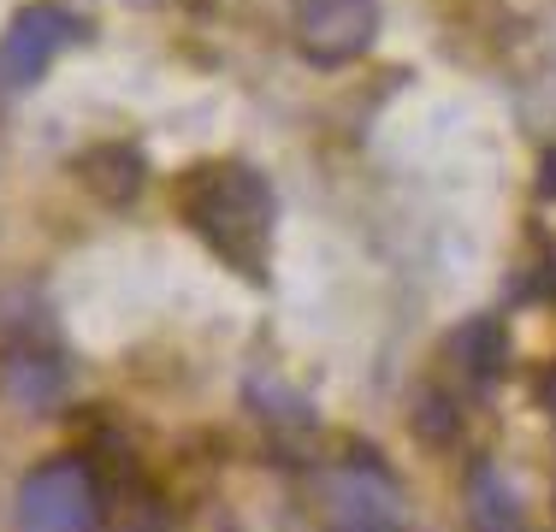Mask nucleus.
I'll return each instance as SVG.
<instances>
[{
    "instance_id": "10",
    "label": "nucleus",
    "mask_w": 556,
    "mask_h": 532,
    "mask_svg": "<svg viewBox=\"0 0 556 532\" xmlns=\"http://www.w3.org/2000/svg\"><path fill=\"white\" fill-rule=\"evenodd\" d=\"M539 190H545V195H556V149L545 154V166H539Z\"/></svg>"
},
{
    "instance_id": "6",
    "label": "nucleus",
    "mask_w": 556,
    "mask_h": 532,
    "mask_svg": "<svg viewBox=\"0 0 556 532\" xmlns=\"http://www.w3.org/2000/svg\"><path fill=\"white\" fill-rule=\"evenodd\" d=\"M462 509H468V527L473 532H527L521 521V497L509 491L497 461H473L468 468V485H462Z\"/></svg>"
},
{
    "instance_id": "8",
    "label": "nucleus",
    "mask_w": 556,
    "mask_h": 532,
    "mask_svg": "<svg viewBox=\"0 0 556 532\" xmlns=\"http://www.w3.org/2000/svg\"><path fill=\"white\" fill-rule=\"evenodd\" d=\"M249 408L267 415V426H278V432H314V426H320L308 396L290 391L285 379H273V372H255V379H249Z\"/></svg>"
},
{
    "instance_id": "5",
    "label": "nucleus",
    "mask_w": 556,
    "mask_h": 532,
    "mask_svg": "<svg viewBox=\"0 0 556 532\" xmlns=\"http://www.w3.org/2000/svg\"><path fill=\"white\" fill-rule=\"evenodd\" d=\"M77 36V18L60 7H30L18 24L7 30V42H0V84L7 89H24L36 84V77L48 72V60Z\"/></svg>"
},
{
    "instance_id": "1",
    "label": "nucleus",
    "mask_w": 556,
    "mask_h": 532,
    "mask_svg": "<svg viewBox=\"0 0 556 532\" xmlns=\"http://www.w3.org/2000/svg\"><path fill=\"white\" fill-rule=\"evenodd\" d=\"M190 225L207 237V249H219V261H231L243 278L261 284V249L273 231V190L249 166H214L195 178L190 190Z\"/></svg>"
},
{
    "instance_id": "2",
    "label": "nucleus",
    "mask_w": 556,
    "mask_h": 532,
    "mask_svg": "<svg viewBox=\"0 0 556 532\" xmlns=\"http://www.w3.org/2000/svg\"><path fill=\"white\" fill-rule=\"evenodd\" d=\"M18 532H101V485L84 456H54L18 479Z\"/></svg>"
},
{
    "instance_id": "11",
    "label": "nucleus",
    "mask_w": 556,
    "mask_h": 532,
    "mask_svg": "<svg viewBox=\"0 0 556 532\" xmlns=\"http://www.w3.org/2000/svg\"><path fill=\"white\" fill-rule=\"evenodd\" d=\"M539 396H545V408H551V420H556V372L545 379V391H539Z\"/></svg>"
},
{
    "instance_id": "9",
    "label": "nucleus",
    "mask_w": 556,
    "mask_h": 532,
    "mask_svg": "<svg viewBox=\"0 0 556 532\" xmlns=\"http://www.w3.org/2000/svg\"><path fill=\"white\" fill-rule=\"evenodd\" d=\"M456 362H462V372H468L473 384H497L503 379V362H509V350H503V326L497 319H468V326L456 331Z\"/></svg>"
},
{
    "instance_id": "7",
    "label": "nucleus",
    "mask_w": 556,
    "mask_h": 532,
    "mask_svg": "<svg viewBox=\"0 0 556 532\" xmlns=\"http://www.w3.org/2000/svg\"><path fill=\"white\" fill-rule=\"evenodd\" d=\"M7 391H12V403H24V408H54L60 396H65V362L60 355H36V350H12L7 355Z\"/></svg>"
},
{
    "instance_id": "4",
    "label": "nucleus",
    "mask_w": 556,
    "mask_h": 532,
    "mask_svg": "<svg viewBox=\"0 0 556 532\" xmlns=\"http://www.w3.org/2000/svg\"><path fill=\"white\" fill-rule=\"evenodd\" d=\"M296 30L320 65H350L379 36V0H302Z\"/></svg>"
},
{
    "instance_id": "3",
    "label": "nucleus",
    "mask_w": 556,
    "mask_h": 532,
    "mask_svg": "<svg viewBox=\"0 0 556 532\" xmlns=\"http://www.w3.org/2000/svg\"><path fill=\"white\" fill-rule=\"evenodd\" d=\"M326 532H403V491L379 461H338L314 479Z\"/></svg>"
}]
</instances>
